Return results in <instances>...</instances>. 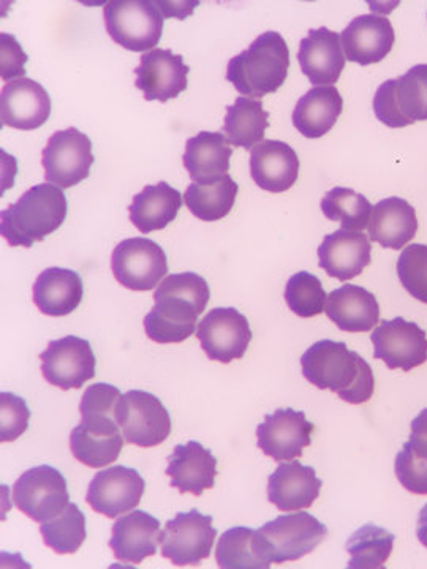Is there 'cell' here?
Wrapping results in <instances>:
<instances>
[{
  "instance_id": "obj_1",
  "label": "cell",
  "mask_w": 427,
  "mask_h": 569,
  "mask_svg": "<svg viewBox=\"0 0 427 569\" xmlns=\"http://www.w3.org/2000/svg\"><path fill=\"white\" fill-rule=\"evenodd\" d=\"M209 298L208 282L195 272L165 277L153 293L156 305L145 317L146 336L156 343L183 342L193 336Z\"/></svg>"
},
{
  "instance_id": "obj_2",
  "label": "cell",
  "mask_w": 427,
  "mask_h": 569,
  "mask_svg": "<svg viewBox=\"0 0 427 569\" xmlns=\"http://www.w3.org/2000/svg\"><path fill=\"white\" fill-rule=\"evenodd\" d=\"M302 376L318 389H329L351 406L373 399L376 378L366 359L344 342L320 340L301 356Z\"/></svg>"
},
{
  "instance_id": "obj_3",
  "label": "cell",
  "mask_w": 427,
  "mask_h": 569,
  "mask_svg": "<svg viewBox=\"0 0 427 569\" xmlns=\"http://www.w3.org/2000/svg\"><path fill=\"white\" fill-rule=\"evenodd\" d=\"M69 203L61 187L39 183L3 209L0 231L10 247H32L54 233L67 219Z\"/></svg>"
},
{
  "instance_id": "obj_4",
  "label": "cell",
  "mask_w": 427,
  "mask_h": 569,
  "mask_svg": "<svg viewBox=\"0 0 427 569\" xmlns=\"http://www.w3.org/2000/svg\"><path fill=\"white\" fill-rule=\"evenodd\" d=\"M290 50L279 32L258 36L247 50L230 59L227 80L241 96L261 97L275 93L287 81Z\"/></svg>"
},
{
  "instance_id": "obj_5",
  "label": "cell",
  "mask_w": 427,
  "mask_h": 569,
  "mask_svg": "<svg viewBox=\"0 0 427 569\" xmlns=\"http://www.w3.org/2000/svg\"><path fill=\"white\" fill-rule=\"evenodd\" d=\"M163 13L152 0H111L103 20L116 43L133 52L152 51L162 39Z\"/></svg>"
},
{
  "instance_id": "obj_6",
  "label": "cell",
  "mask_w": 427,
  "mask_h": 569,
  "mask_svg": "<svg viewBox=\"0 0 427 569\" xmlns=\"http://www.w3.org/2000/svg\"><path fill=\"white\" fill-rule=\"evenodd\" d=\"M374 112L389 129L427 121V63H419L403 77L385 81L374 97Z\"/></svg>"
},
{
  "instance_id": "obj_7",
  "label": "cell",
  "mask_w": 427,
  "mask_h": 569,
  "mask_svg": "<svg viewBox=\"0 0 427 569\" xmlns=\"http://www.w3.org/2000/svg\"><path fill=\"white\" fill-rule=\"evenodd\" d=\"M271 563L282 565L309 556L328 537V529L309 512L279 516L258 529Z\"/></svg>"
},
{
  "instance_id": "obj_8",
  "label": "cell",
  "mask_w": 427,
  "mask_h": 569,
  "mask_svg": "<svg viewBox=\"0 0 427 569\" xmlns=\"http://www.w3.org/2000/svg\"><path fill=\"white\" fill-rule=\"evenodd\" d=\"M13 501L22 515L33 522H48L58 518L70 505L67 479L58 468L33 467L14 482Z\"/></svg>"
},
{
  "instance_id": "obj_9",
  "label": "cell",
  "mask_w": 427,
  "mask_h": 569,
  "mask_svg": "<svg viewBox=\"0 0 427 569\" xmlns=\"http://www.w3.org/2000/svg\"><path fill=\"white\" fill-rule=\"evenodd\" d=\"M93 162L91 138L75 127L52 133L41 151L44 179L62 190L88 179Z\"/></svg>"
},
{
  "instance_id": "obj_10",
  "label": "cell",
  "mask_w": 427,
  "mask_h": 569,
  "mask_svg": "<svg viewBox=\"0 0 427 569\" xmlns=\"http://www.w3.org/2000/svg\"><path fill=\"white\" fill-rule=\"evenodd\" d=\"M216 538L211 516L201 515L198 509L178 512L160 531L162 557L175 567H197L211 557Z\"/></svg>"
},
{
  "instance_id": "obj_11",
  "label": "cell",
  "mask_w": 427,
  "mask_h": 569,
  "mask_svg": "<svg viewBox=\"0 0 427 569\" xmlns=\"http://www.w3.org/2000/svg\"><path fill=\"white\" fill-rule=\"evenodd\" d=\"M118 422L127 443L140 448L162 445L171 433V417L159 397L151 392L129 391L118 406Z\"/></svg>"
},
{
  "instance_id": "obj_12",
  "label": "cell",
  "mask_w": 427,
  "mask_h": 569,
  "mask_svg": "<svg viewBox=\"0 0 427 569\" xmlns=\"http://www.w3.org/2000/svg\"><path fill=\"white\" fill-rule=\"evenodd\" d=\"M111 271L115 279L129 290H153L167 276V253L151 239H126L112 250Z\"/></svg>"
},
{
  "instance_id": "obj_13",
  "label": "cell",
  "mask_w": 427,
  "mask_h": 569,
  "mask_svg": "<svg viewBox=\"0 0 427 569\" xmlns=\"http://www.w3.org/2000/svg\"><path fill=\"white\" fill-rule=\"evenodd\" d=\"M81 425L70 433V449L73 458L89 468L111 466L119 459L123 438L118 417L99 411H80Z\"/></svg>"
},
{
  "instance_id": "obj_14",
  "label": "cell",
  "mask_w": 427,
  "mask_h": 569,
  "mask_svg": "<svg viewBox=\"0 0 427 569\" xmlns=\"http://www.w3.org/2000/svg\"><path fill=\"white\" fill-rule=\"evenodd\" d=\"M41 373L51 387L80 389L96 377L97 358L89 340L66 336L51 340L40 355Z\"/></svg>"
},
{
  "instance_id": "obj_15",
  "label": "cell",
  "mask_w": 427,
  "mask_h": 569,
  "mask_svg": "<svg viewBox=\"0 0 427 569\" xmlns=\"http://www.w3.org/2000/svg\"><path fill=\"white\" fill-rule=\"evenodd\" d=\"M197 337L211 361L230 365L245 358L252 329L249 320L235 307H217L200 321Z\"/></svg>"
},
{
  "instance_id": "obj_16",
  "label": "cell",
  "mask_w": 427,
  "mask_h": 569,
  "mask_svg": "<svg viewBox=\"0 0 427 569\" xmlns=\"http://www.w3.org/2000/svg\"><path fill=\"white\" fill-rule=\"evenodd\" d=\"M370 340L374 343V358L384 361L391 370L410 372L427 361L425 329L404 318L380 321Z\"/></svg>"
},
{
  "instance_id": "obj_17",
  "label": "cell",
  "mask_w": 427,
  "mask_h": 569,
  "mask_svg": "<svg viewBox=\"0 0 427 569\" xmlns=\"http://www.w3.org/2000/svg\"><path fill=\"white\" fill-rule=\"evenodd\" d=\"M312 422L307 421L305 411L280 408L266 415L257 427L258 448L276 462H290L301 458L302 449L312 445Z\"/></svg>"
},
{
  "instance_id": "obj_18",
  "label": "cell",
  "mask_w": 427,
  "mask_h": 569,
  "mask_svg": "<svg viewBox=\"0 0 427 569\" xmlns=\"http://www.w3.org/2000/svg\"><path fill=\"white\" fill-rule=\"evenodd\" d=\"M146 482L133 468L115 466L99 471L89 485L86 501L105 518L116 519L133 511L145 496Z\"/></svg>"
},
{
  "instance_id": "obj_19",
  "label": "cell",
  "mask_w": 427,
  "mask_h": 569,
  "mask_svg": "<svg viewBox=\"0 0 427 569\" xmlns=\"http://www.w3.org/2000/svg\"><path fill=\"white\" fill-rule=\"evenodd\" d=\"M190 67L183 63L181 54L171 50H156L141 56L140 66L135 69V86L148 102L159 100L167 103L186 91L189 81Z\"/></svg>"
},
{
  "instance_id": "obj_20",
  "label": "cell",
  "mask_w": 427,
  "mask_h": 569,
  "mask_svg": "<svg viewBox=\"0 0 427 569\" xmlns=\"http://www.w3.org/2000/svg\"><path fill=\"white\" fill-rule=\"evenodd\" d=\"M51 110L50 93L40 82L31 78H20L3 86L2 96H0L2 126L31 132L47 123Z\"/></svg>"
},
{
  "instance_id": "obj_21",
  "label": "cell",
  "mask_w": 427,
  "mask_h": 569,
  "mask_svg": "<svg viewBox=\"0 0 427 569\" xmlns=\"http://www.w3.org/2000/svg\"><path fill=\"white\" fill-rule=\"evenodd\" d=\"M318 266L340 282L355 279L373 261V244L361 231L339 230L318 247Z\"/></svg>"
},
{
  "instance_id": "obj_22",
  "label": "cell",
  "mask_w": 427,
  "mask_h": 569,
  "mask_svg": "<svg viewBox=\"0 0 427 569\" xmlns=\"http://www.w3.org/2000/svg\"><path fill=\"white\" fill-rule=\"evenodd\" d=\"M340 40L347 61L366 67L387 58L395 47L396 33L387 17L361 14L344 29Z\"/></svg>"
},
{
  "instance_id": "obj_23",
  "label": "cell",
  "mask_w": 427,
  "mask_h": 569,
  "mask_svg": "<svg viewBox=\"0 0 427 569\" xmlns=\"http://www.w3.org/2000/svg\"><path fill=\"white\" fill-rule=\"evenodd\" d=\"M298 61L312 84H335L347 62L339 33L326 28L309 31L299 43Z\"/></svg>"
},
{
  "instance_id": "obj_24",
  "label": "cell",
  "mask_w": 427,
  "mask_h": 569,
  "mask_svg": "<svg viewBox=\"0 0 427 569\" xmlns=\"http://www.w3.org/2000/svg\"><path fill=\"white\" fill-rule=\"evenodd\" d=\"M160 545V522L149 512H129L112 526L110 548L116 560L140 565L156 556Z\"/></svg>"
},
{
  "instance_id": "obj_25",
  "label": "cell",
  "mask_w": 427,
  "mask_h": 569,
  "mask_svg": "<svg viewBox=\"0 0 427 569\" xmlns=\"http://www.w3.org/2000/svg\"><path fill=\"white\" fill-rule=\"evenodd\" d=\"M324 481L312 467L301 462H280L268 479V500L282 512L309 509L320 497Z\"/></svg>"
},
{
  "instance_id": "obj_26",
  "label": "cell",
  "mask_w": 427,
  "mask_h": 569,
  "mask_svg": "<svg viewBox=\"0 0 427 569\" xmlns=\"http://www.w3.org/2000/svg\"><path fill=\"white\" fill-rule=\"evenodd\" d=\"M250 176L266 192H287L298 181V153L287 142L264 140L250 152Z\"/></svg>"
},
{
  "instance_id": "obj_27",
  "label": "cell",
  "mask_w": 427,
  "mask_h": 569,
  "mask_svg": "<svg viewBox=\"0 0 427 569\" xmlns=\"http://www.w3.org/2000/svg\"><path fill=\"white\" fill-rule=\"evenodd\" d=\"M167 475L171 478V488L179 493L201 497L216 485L217 459L198 441L178 445L168 458Z\"/></svg>"
},
{
  "instance_id": "obj_28",
  "label": "cell",
  "mask_w": 427,
  "mask_h": 569,
  "mask_svg": "<svg viewBox=\"0 0 427 569\" xmlns=\"http://www.w3.org/2000/svg\"><path fill=\"white\" fill-rule=\"evenodd\" d=\"M326 316L346 332H369L380 320V306L376 296L358 284H344L329 293Z\"/></svg>"
},
{
  "instance_id": "obj_29",
  "label": "cell",
  "mask_w": 427,
  "mask_h": 569,
  "mask_svg": "<svg viewBox=\"0 0 427 569\" xmlns=\"http://www.w3.org/2000/svg\"><path fill=\"white\" fill-rule=\"evenodd\" d=\"M32 295L43 316L67 317L80 307L85 284L81 276L71 269L48 268L37 277Z\"/></svg>"
},
{
  "instance_id": "obj_30",
  "label": "cell",
  "mask_w": 427,
  "mask_h": 569,
  "mask_svg": "<svg viewBox=\"0 0 427 569\" xmlns=\"http://www.w3.org/2000/svg\"><path fill=\"white\" fill-rule=\"evenodd\" d=\"M418 219L414 206L399 197H389L374 206L369 239L385 249L400 250L417 236Z\"/></svg>"
},
{
  "instance_id": "obj_31",
  "label": "cell",
  "mask_w": 427,
  "mask_h": 569,
  "mask_svg": "<svg viewBox=\"0 0 427 569\" xmlns=\"http://www.w3.org/2000/svg\"><path fill=\"white\" fill-rule=\"evenodd\" d=\"M344 111V99L335 86H317L296 103L294 126L302 137L321 138L331 132Z\"/></svg>"
},
{
  "instance_id": "obj_32",
  "label": "cell",
  "mask_w": 427,
  "mask_h": 569,
  "mask_svg": "<svg viewBox=\"0 0 427 569\" xmlns=\"http://www.w3.org/2000/svg\"><path fill=\"white\" fill-rule=\"evenodd\" d=\"M182 208V194L170 183L159 182L146 186L130 204V222L142 234L165 230L178 217Z\"/></svg>"
},
{
  "instance_id": "obj_33",
  "label": "cell",
  "mask_w": 427,
  "mask_h": 569,
  "mask_svg": "<svg viewBox=\"0 0 427 569\" xmlns=\"http://www.w3.org/2000/svg\"><path fill=\"white\" fill-rule=\"evenodd\" d=\"M231 156L234 149L224 133L200 132L187 140L182 162L193 182H203L228 174Z\"/></svg>"
},
{
  "instance_id": "obj_34",
  "label": "cell",
  "mask_w": 427,
  "mask_h": 569,
  "mask_svg": "<svg viewBox=\"0 0 427 569\" xmlns=\"http://www.w3.org/2000/svg\"><path fill=\"white\" fill-rule=\"evenodd\" d=\"M239 187L230 174L192 182L187 187L183 200L187 209L201 222H217L231 212L238 197Z\"/></svg>"
},
{
  "instance_id": "obj_35",
  "label": "cell",
  "mask_w": 427,
  "mask_h": 569,
  "mask_svg": "<svg viewBox=\"0 0 427 569\" xmlns=\"http://www.w3.org/2000/svg\"><path fill=\"white\" fill-rule=\"evenodd\" d=\"M216 561L222 569L271 568L260 533L247 527L225 531L217 545Z\"/></svg>"
},
{
  "instance_id": "obj_36",
  "label": "cell",
  "mask_w": 427,
  "mask_h": 569,
  "mask_svg": "<svg viewBox=\"0 0 427 569\" xmlns=\"http://www.w3.org/2000/svg\"><path fill=\"white\" fill-rule=\"evenodd\" d=\"M269 127V112L260 100L249 97H238L231 107L227 108L224 121V133L230 144L247 149L264 141L266 129Z\"/></svg>"
},
{
  "instance_id": "obj_37",
  "label": "cell",
  "mask_w": 427,
  "mask_h": 569,
  "mask_svg": "<svg viewBox=\"0 0 427 569\" xmlns=\"http://www.w3.org/2000/svg\"><path fill=\"white\" fill-rule=\"evenodd\" d=\"M395 535L381 527L367 523L351 535L347 541V552L350 569H380L385 568L393 549H395Z\"/></svg>"
},
{
  "instance_id": "obj_38",
  "label": "cell",
  "mask_w": 427,
  "mask_h": 569,
  "mask_svg": "<svg viewBox=\"0 0 427 569\" xmlns=\"http://www.w3.org/2000/svg\"><path fill=\"white\" fill-rule=\"evenodd\" d=\"M374 206L365 194L347 187L329 190L321 200V212L331 222H340L342 230L361 231L369 227Z\"/></svg>"
},
{
  "instance_id": "obj_39",
  "label": "cell",
  "mask_w": 427,
  "mask_h": 569,
  "mask_svg": "<svg viewBox=\"0 0 427 569\" xmlns=\"http://www.w3.org/2000/svg\"><path fill=\"white\" fill-rule=\"evenodd\" d=\"M40 533L44 546L54 550L56 553L66 556V553L78 552L88 538L85 515L78 505L70 503L58 518L41 523Z\"/></svg>"
},
{
  "instance_id": "obj_40",
  "label": "cell",
  "mask_w": 427,
  "mask_h": 569,
  "mask_svg": "<svg viewBox=\"0 0 427 569\" xmlns=\"http://www.w3.org/2000/svg\"><path fill=\"white\" fill-rule=\"evenodd\" d=\"M285 301L295 316L312 318L325 312L328 296L321 280L310 272H296L285 287Z\"/></svg>"
},
{
  "instance_id": "obj_41",
  "label": "cell",
  "mask_w": 427,
  "mask_h": 569,
  "mask_svg": "<svg viewBox=\"0 0 427 569\" xmlns=\"http://www.w3.org/2000/svg\"><path fill=\"white\" fill-rule=\"evenodd\" d=\"M397 276L408 295L427 305V246L406 247L397 260Z\"/></svg>"
},
{
  "instance_id": "obj_42",
  "label": "cell",
  "mask_w": 427,
  "mask_h": 569,
  "mask_svg": "<svg viewBox=\"0 0 427 569\" xmlns=\"http://www.w3.org/2000/svg\"><path fill=\"white\" fill-rule=\"evenodd\" d=\"M395 471L404 489L415 496H427V459L418 456L408 441L396 456Z\"/></svg>"
},
{
  "instance_id": "obj_43",
  "label": "cell",
  "mask_w": 427,
  "mask_h": 569,
  "mask_svg": "<svg viewBox=\"0 0 427 569\" xmlns=\"http://www.w3.org/2000/svg\"><path fill=\"white\" fill-rule=\"evenodd\" d=\"M0 406H2L0 440L3 443L18 440L29 429L31 410H29L28 403L24 399L11 395V392H2L0 395Z\"/></svg>"
},
{
  "instance_id": "obj_44",
  "label": "cell",
  "mask_w": 427,
  "mask_h": 569,
  "mask_svg": "<svg viewBox=\"0 0 427 569\" xmlns=\"http://www.w3.org/2000/svg\"><path fill=\"white\" fill-rule=\"evenodd\" d=\"M0 52H2V66H0L2 80L11 82L14 78H18V80L24 78V67L29 58L28 54L22 51L18 40L14 39L13 36H10V33H0Z\"/></svg>"
},
{
  "instance_id": "obj_45",
  "label": "cell",
  "mask_w": 427,
  "mask_h": 569,
  "mask_svg": "<svg viewBox=\"0 0 427 569\" xmlns=\"http://www.w3.org/2000/svg\"><path fill=\"white\" fill-rule=\"evenodd\" d=\"M410 447L421 458L427 459V408L419 411L417 418L411 421Z\"/></svg>"
},
{
  "instance_id": "obj_46",
  "label": "cell",
  "mask_w": 427,
  "mask_h": 569,
  "mask_svg": "<svg viewBox=\"0 0 427 569\" xmlns=\"http://www.w3.org/2000/svg\"><path fill=\"white\" fill-rule=\"evenodd\" d=\"M417 535L419 542L427 549V503L419 512Z\"/></svg>"
}]
</instances>
